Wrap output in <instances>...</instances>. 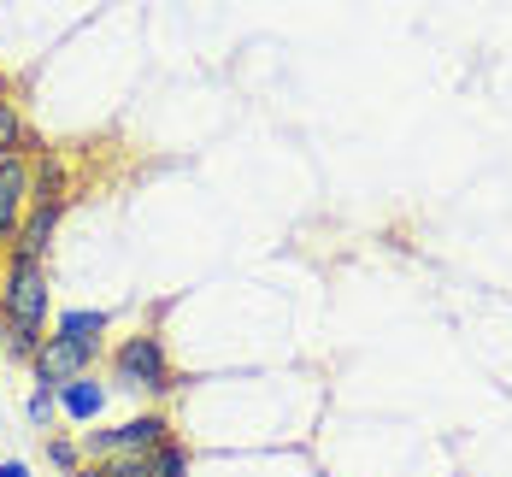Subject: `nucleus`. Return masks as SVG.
<instances>
[{"label": "nucleus", "mask_w": 512, "mask_h": 477, "mask_svg": "<svg viewBox=\"0 0 512 477\" xmlns=\"http://www.w3.org/2000/svg\"><path fill=\"white\" fill-rule=\"evenodd\" d=\"M165 436H171V424L159 419V413H142V419H124V424H112V430H89L83 454L89 460H106V454H154Z\"/></svg>", "instance_id": "3"}, {"label": "nucleus", "mask_w": 512, "mask_h": 477, "mask_svg": "<svg viewBox=\"0 0 512 477\" xmlns=\"http://www.w3.org/2000/svg\"><path fill=\"white\" fill-rule=\"evenodd\" d=\"M59 189H65V165L48 159L42 171H30V201H59Z\"/></svg>", "instance_id": "10"}, {"label": "nucleus", "mask_w": 512, "mask_h": 477, "mask_svg": "<svg viewBox=\"0 0 512 477\" xmlns=\"http://www.w3.org/2000/svg\"><path fill=\"white\" fill-rule=\"evenodd\" d=\"M154 477H189V454H183V442H159L154 448Z\"/></svg>", "instance_id": "11"}, {"label": "nucleus", "mask_w": 512, "mask_h": 477, "mask_svg": "<svg viewBox=\"0 0 512 477\" xmlns=\"http://www.w3.org/2000/svg\"><path fill=\"white\" fill-rule=\"evenodd\" d=\"M24 212H30V159L0 154V236H18Z\"/></svg>", "instance_id": "5"}, {"label": "nucleus", "mask_w": 512, "mask_h": 477, "mask_svg": "<svg viewBox=\"0 0 512 477\" xmlns=\"http://www.w3.org/2000/svg\"><path fill=\"white\" fill-rule=\"evenodd\" d=\"M0 313H6V324H18V330H42L48 324V265L42 260H6Z\"/></svg>", "instance_id": "2"}, {"label": "nucleus", "mask_w": 512, "mask_h": 477, "mask_svg": "<svg viewBox=\"0 0 512 477\" xmlns=\"http://www.w3.org/2000/svg\"><path fill=\"white\" fill-rule=\"evenodd\" d=\"M36 148V136L24 130V118H18V106L0 101V154H30Z\"/></svg>", "instance_id": "9"}, {"label": "nucleus", "mask_w": 512, "mask_h": 477, "mask_svg": "<svg viewBox=\"0 0 512 477\" xmlns=\"http://www.w3.org/2000/svg\"><path fill=\"white\" fill-rule=\"evenodd\" d=\"M53 224H59V201H30L24 224H18V236H12V260H42L48 265Z\"/></svg>", "instance_id": "6"}, {"label": "nucleus", "mask_w": 512, "mask_h": 477, "mask_svg": "<svg viewBox=\"0 0 512 477\" xmlns=\"http://www.w3.org/2000/svg\"><path fill=\"white\" fill-rule=\"evenodd\" d=\"M112 383L130 389V395H171V389H177L171 360H165V342H159L154 330L118 342V354H112Z\"/></svg>", "instance_id": "1"}, {"label": "nucleus", "mask_w": 512, "mask_h": 477, "mask_svg": "<svg viewBox=\"0 0 512 477\" xmlns=\"http://www.w3.org/2000/svg\"><path fill=\"white\" fill-rule=\"evenodd\" d=\"M48 460L59 466V472H77V466H83V460H77V448H71L65 436H53V442H48Z\"/></svg>", "instance_id": "15"}, {"label": "nucleus", "mask_w": 512, "mask_h": 477, "mask_svg": "<svg viewBox=\"0 0 512 477\" xmlns=\"http://www.w3.org/2000/svg\"><path fill=\"white\" fill-rule=\"evenodd\" d=\"M6 95H12V83H6V71H0V101H6Z\"/></svg>", "instance_id": "18"}, {"label": "nucleus", "mask_w": 512, "mask_h": 477, "mask_svg": "<svg viewBox=\"0 0 512 477\" xmlns=\"http://www.w3.org/2000/svg\"><path fill=\"white\" fill-rule=\"evenodd\" d=\"M0 477H30V466H24V460H6V466H0Z\"/></svg>", "instance_id": "16"}, {"label": "nucleus", "mask_w": 512, "mask_h": 477, "mask_svg": "<svg viewBox=\"0 0 512 477\" xmlns=\"http://www.w3.org/2000/svg\"><path fill=\"white\" fill-rule=\"evenodd\" d=\"M71 477H106V466H101V460H89V466H77Z\"/></svg>", "instance_id": "17"}, {"label": "nucleus", "mask_w": 512, "mask_h": 477, "mask_svg": "<svg viewBox=\"0 0 512 477\" xmlns=\"http://www.w3.org/2000/svg\"><path fill=\"white\" fill-rule=\"evenodd\" d=\"M42 342H48L42 330H18V324H6V354H12V360H36Z\"/></svg>", "instance_id": "13"}, {"label": "nucleus", "mask_w": 512, "mask_h": 477, "mask_svg": "<svg viewBox=\"0 0 512 477\" xmlns=\"http://www.w3.org/2000/svg\"><path fill=\"white\" fill-rule=\"evenodd\" d=\"M36 377L48 383V389H65L71 377H89V366H95V348H83V342H65V336H48L42 348H36Z\"/></svg>", "instance_id": "4"}, {"label": "nucleus", "mask_w": 512, "mask_h": 477, "mask_svg": "<svg viewBox=\"0 0 512 477\" xmlns=\"http://www.w3.org/2000/svg\"><path fill=\"white\" fill-rule=\"evenodd\" d=\"M59 413L77 424H95L106 413V383H95V377H71L65 389H59Z\"/></svg>", "instance_id": "7"}, {"label": "nucleus", "mask_w": 512, "mask_h": 477, "mask_svg": "<svg viewBox=\"0 0 512 477\" xmlns=\"http://www.w3.org/2000/svg\"><path fill=\"white\" fill-rule=\"evenodd\" d=\"M106 477H154V454H106Z\"/></svg>", "instance_id": "12"}, {"label": "nucleus", "mask_w": 512, "mask_h": 477, "mask_svg": "<svg viewBox=\"0 0 512 477\" xmlns=\"http://www.w3.org/2000/svg\"><path fill=\"white\" fill-rule=\"evenodd\" d=\"M53 336H65V342H83V348H95V354H101L106 313H95V307H71V313H59V324H53Z\"/></svg>", "instance_id": "8"}, {"label": "nucleus", "mask_w": 512, "mask_h": 477, "mask_svg": "<svg viewBox=\"0 0 512 477\" xmlns=\"http://www.w3.org/2000/svg\"><path fill=\"white\" fill-rule=\"evenodd\" d=\"M53 419H59V389H48V383H42V389L30 395V424H36V430H48Z\"/></svg>", "instance_id": "14"}]
</instances>
